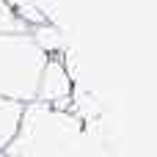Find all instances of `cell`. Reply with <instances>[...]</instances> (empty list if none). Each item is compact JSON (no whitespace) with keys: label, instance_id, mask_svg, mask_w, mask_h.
Returning a JSON list of instances; mask_svg holds the SVG:
<instances>
[{"label":"cell","instance_id":"obj_1","mask_svg":"<svg viewBox=\"0 0 157 157\" xmlns=\"http://www.w3.org/2000/svg\"><path fill=\"white\" fill-rule=\"evenodd\" d=\"M3 157H121V132L113 110L80 119L66 108L30 102L22 108Z\"/></svg>","mask_w":157,"mask_h":157},{"label":"cell","instance_id":"obj_2","mask_svg":"<svg viewBox=\"0 0 157 157\" xmlns=\"http://www.w3.org/2000/svg\"><path fill=\"white\" fill-rule=\"evenodd\" d=\"M52 55H47L30 30L25 33H0V99L30 105L36 102L41 75Z\"/></svg>","mask_w":157,"mask_h":157},{"label":"cell","instance_id":"obj_3","mask_svg":"<svg viewBox=\"0 0 157 157\" xmlns=\"http://www.w3.org/2000/svg\"><path fill=\"white\" fill-rule=\"evenodd\" d=\"M36 102H44L52 108H69V102H72V77H69V72L58 55L50 58V63L41 75Z\"/></svg>","mask_w":157,"mask_h":157},{"label":"cell","instance_id":"obj_4","mask_svg":"<svg viewBox=\"0 0 157 157\" xmlns=\"http://www.w3.org/2000/svg\"><path fill=\"white\" fill-rule=\"evenodd\" d=\"M19 116H22V105L0 99V152H3V146L11 141V135L17 132Z\"/></svg>","mask_w":157,"mask_h":157},{"label":"cell","instance_id":"obj_5","mask_svg":"<svg viewBox=\"0 0 157 157\" xmlns=\"http://www.w3.org/2000/svg\"><path fill=\"white\" fill-rule=\"evenodd\" d=\"M25 30H30V28L14 14V8L6 0H0V33H25Z\"/></svg>","mask_w":157,"mask_h":157}]
</instances>
